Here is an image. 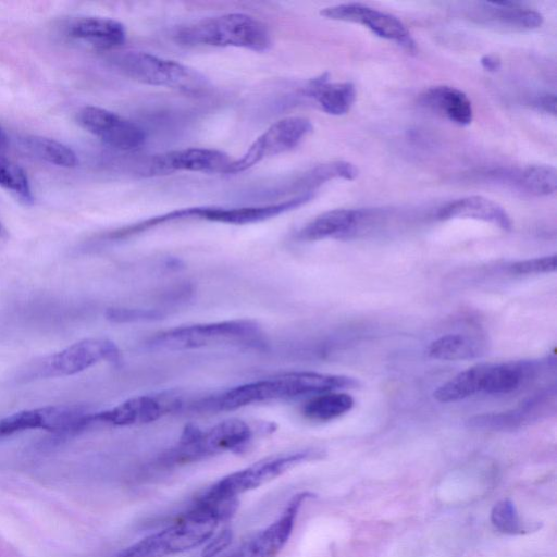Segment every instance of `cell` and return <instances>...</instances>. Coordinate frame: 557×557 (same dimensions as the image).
<instances>
[{
  "instance_id": "obj_22",
  "label": "cell",
  "mask_w": 557,
  "mask_h": 557,
  "mask_svg": "<svg viewBox=\"0 0 557 557\" xmlns=\"http://www.w3.org/2000/svg\"><path fill=\"white\" fill-rule=\"evenodd\" d=\"M305 92L327 114L343 115L356 100V88L349 82L330 83L327 74L311 79Z\"/></svg>"
},
{
  "instance_id": "obj_37",
  "label": "cell",
  "mask_w": 557,
  "mask_h": 557,
  "mask_svg": "<svg viewBox=\"0 0 557 557\" xmlns=\"http://www.w3.org/2000/svg\"><path fill=\"white\" fill-rule=\"evenodd\" d=\"M8 145V137L4 129L0 126V150L4 149Z\"/></svg>"
},
{
  "instance_id": "obj_26",
  "label": "cell",
  "mask_w": 557,
  "mask_h": 557,
  "mask_svg": "<svg viewBox=\"0 0 557 557\" xmlns=\"http://www.w3.org/2000/svg\"><path fill=\"white\" fill-rule=\"evenodd\" d=\"M485 363L468 368L434 392V398L440 403H455L482 392Z\"/></svg>"
},
{
  "instance_id": "obj_25",
  "label": "cell",
  "mask_w": 557,
  "mask_h": 557,
  "mask_svg": "<svg viewBox=\"0 0 557 557\" xmlns=\"http://www.w3.org/2000/svg\"><path fill=\"white\" fill-rule=\"evenodd\" d=\"M482 351V344L466 334H446L432 341L426 354L437 360H463L478 357Z\"/></svg>"
},
{
  "instance_id": "obj_9",
  "label": "cell",
  "mask_w": 557,
  "mask_h": 557,
  "mask_svg": "<svg viewBox=\"0 0 557 557\" xmlns=\"http://www.w3.org/2000/svg\"><path fill=\"white\" fill-rule=\"evenodd\" d=\"M119 347L107 338H85L29 366L23 377L46 379L79 373L101 361L117 363Z\"/></svg>"
},
{
  "instance_id": "obj_13",
  "label": "cell",
  "mask_w": 557,
  "mask_h": 557,
  "mask_svg": "<svg viewBox=\"0 0 557 557\" xmlns=\"http://www.w3.org/2000/svg\"><path fill=\"white\" fill-rule=\"evenodd\" d=\"M230 157L216 149L183 148L151 156L140 171L145 176L169 175L176 172L224 173Z\"/></svg>"
},
{
  "instance_id": "obj_24",
  "label": "cell",
  "mask_w": 557,
  "mask_h": 557,
  "mask_svg": "<svg viewBox=\"0 0 557 557\" xmlns=\"http://www.w3.org/2000/svg\"><path fill=\"white\" fill-rule=\"evenodd\" d=\"M533 371L530 362L485 363L482 392L486 394H509L524 382Z\"/></svg>"
},
{
  "instance_id": "obj_34",
  "label": "cell",
  "mask_w": 557,
  "mask_h": 557,
  "mask_svg": "<svg viewBox=\"0 0 557 557\" xmlns=\"http://www.w3.org/2000/svg\"><path fill=\"white\" fill-rule=\"evenodd\" d=\"M232 540V532L230 530H223L218 535L212 537L205 546L201 556L202 557H215L224 548H226Z\"/></svg>"
},
{
  "instance_id": "obj_23",
  "label": "cell",
  "mask_w": 557,
  "mask_h": 557,
  "mask_svg": "<svg viewBox=\"0 0 557 557\" xmlns=\"http://www.w3.org/2000/svg\"><path fill=\"white\" fill-rule=\"evenodd\" d=\"M545 395L533 397L515 410L498 413H485L471 418L469 424L478 429L511 430L529 423L540 417L546 404Z\"/></svg>"
},
{
  "instance_id": "obj_2",
  "label": "cell",
  "mask_w": 557,
  "mask_h": 557,
  "mask_svg": "<svg viewBox=\"0 0 557 557\" xmlns=\"http://www.w3.org/2000/svg\"><path fill=\"white\" fill-rule=\"evenodd\" d=\"M237 504L236 498L222 502L198 498L178 520L112 557H168L196 548L212 537L220 522L234 515Z\"/></svg>"
},
{
  "instance_id": "obj_32",
  "label": "cell",
  "mask_w": 557,
  "mask_h": 557,
  "mask_svg": "<svg viewBox=\"0 0 557 557\" xmlns=\"http://www.w3.org/2000/svg\"><path fill=\"white\" fill-rule=\"evenodd\" d=\"M162 315V312L156 309L109 308L106 311V318L115 323L153 321Z\"/></svg>"
},
{
  "instance_id": "obj_4",
  "label": "cell",
  "mask_w": 557,
  "mask_h": 557,
  "mask_svg": "<svg viewBox=\"0 0 557 557\" xmlns=\"http://www.w3.org/2000/svg\"><path fill=\"white\" fill-rule=\"evenodd\" d=\"M259 323L250 319H235L210 323L176 326L158 332L147 345L156 350L183 351L212 346H253L261 341Z\"/></svg>"
},
{
  "instance_id": "obj_11",
  "label": "cell",
  "mask_w": 557,
  "mask_h": 557,
  "mask_svg": "<svg viewBox=\"0 0 557 557\" xmlns=\"http://www.w3.org/2000/svg\"><path fill=\"white\" fill-rule=\"evenodd\" d=\"M86 428L88 411L77 406H46L22 410L0 419V437L35 429L55 434H72Z\"/></svg>"
},
{
  "instance_id": "obj_27",
  "label": "cell",
  "mask_w": 557,
  "mask_h": 557,
  "mask_svg": "<svg viewBox=\"0 0 557 557\" xmlns=\"http://www.w3.org/2000/svg\"><path fill=\"white\" fill-rule=\"evenodd\" d=\"M354 398L346 393L327 392L312 396L301 408L305 418L317 422L336 419L354 407Z\"/></svg>"
},
{
  "instance_id": "obj_1",
  "label": "cell",
  "mask_w": 557,
  "mask_h": 557,
  "mask_svg": "<svg viewBox=\"0 0 557 557\" xmlns=\"http://www.w3.org/2000/svg\"><path fill=\"white\" fill-rule=\"evenodd\" d=\"M358 386L352 377L310 371L287 372L245 383L190 404L196 412L233 411L246 406L280 399L315 396Z\"/></svg>"
},
{
  "instance_id": "obj_15",
  "label": "cell",
  "mask_w": 557,
  "mask_h": 557,
  "mask_svg": "<svg viewBox=\"0 0 557 557\" xmlns=\"http://www.w3.org/2000/svg\"><path fill=\"white\" fill-rule=\"evenodd\" d=\"M312 496L309 492L294 495L274 522L222 557H275L287 543L302 503Z\"/></svg>"
},
{
  "instance_id": "obj_20",
  "label": "cell",
  "mask_w": 557,
  "mask_h": 557,
  "mask_svg": "<svg viewBox=\"0 0 557 557\" xmlns=\"http://www.w3.org/2000/svg\"><path fill=\"white\" fill-rule=\"evenodd\" d=\"M66 34L98 49L119 47L126 38V29L121 22L101 16L75 18L67 25Z\"/></svg>"
},
{
  "instance_id": "obj_30",
  "label": "cell",
  "mask_w": 557,
  "mask_h": 557,
  "mask_svg": "<svg viewBox=\"0 0 557 557\" xmlns=\"http://www.w3.org/2000/svg\"><path fill=\"white\" fill-rule=\"evenodd\" d=\"M0 186L14 193L25 203H33L34 198L25 171L0 153Z\"/></svg>"
},
{
  "instance_id": "obj_10",
  "label": "cell",
  "mask_w": 557,
  "mask_h": 557,
  "mask_svg": "<svg viewBox=\"0 0 557 557\" xmlns=\"http://www.w3.org/2000/svg\"><path fill=\"white\" fill-rule=\"evenodd\" d=\"M312 131V123L306 117L286 116L280 119L257 137L239 159L231 161L224 173H240L267 158L290 151Z\"/></svg>"
},
{
  "instance_id": "obj_31",
  "label": "cell",
  "mask_w": 557,
  "mask_h": 557,
  "mask_svg": "<svg viewBox=\"0 0 557 557\" xmlns=\"http://www.w3.org/2000/svg\"><path fill=\"white\" fill-rule=\"evenodd\" d=\"M491 521L503 533L521 534L525 531L523 522L510 499H503L494 505L491 511Z\"/></svg>"
},
{
  "instance_id": "obj_16",
  "label": "cell",
  "mask_w": 557,
  "mask_h": 557,
  "mask_svg": "<svg viewBox=\"0 0 557 557\" xmlns=\"http://www.w3.org/2000/svg\"><path fill=\"white\" fill-rule=\"evenodd\" d=\"M182 403L173 395H143L132 397L110 409L92 412L95 423L114 426H127L153 422L170 411L178 408Z\"/></svg>"
},
{
  "instance_id": "obj_29",
  "label": "cell",
  "mask_w": 557,
  "mask_h": 557,
  "mask_svg": "<svg viewBox=\"0 0 557 557\" xmlns=\"http://www.w3.org/2000/svg\"><path fill=\"white\" fill-rule=\"evenodd\" d=\"M518 183L532 195L549 196L556 191L557 171L552 165H530L519 174Z\"/></svg>"
},
{
  "instance_id": "obj_7",
  "label": "cell",
  "mask_w": 557,
  "mask_h": 557,
  "mask_svg": "<svg viewBox=\"0 0 557 557\" xmlns=\"http://www.w3.org/2000/svg\"><path fill=\"white\" fill-rule=\"evenodd\" d=\"M321 456V450L308 448L267 457L221 478L206 490L199 499L206 502L235 499L237 496L276 479L294 467Z\"/></svg>"
},
{
  "instance_id": "obj_38",
  "label": "cell",
  "mask_w": 557,
  "mask_h": 557,
  "mask_svg": "<svg viewBox=\"0 0 557 557\" xmlns=\"http://www.w3.org/2000/svg\"><path fill=\"white\" fill-rule=\"evenodd\" d=\"M5 230L2 225V223L0 222V237L4 234Z\"/></svg>"
},
{
  "instance_id": "obj_6",
  "label": "cell",
  "mask_w": 557,
  "mask_h": 557,
  "mask_svg": "<svg viewBox=\"0 0 557 557\" xmlns=\"http://www.w3.org/2000/svg\"><path fill=\"white\" fill-rule=\"evenodd\" d=\"M113 63L123 75L141 84L195 95L210 88L208 78L197 70L148 52L126 51L117 54Z\"/></svg>"
},
{
  "instance_id": "obj_28",
  "label": "cell",
  "mask_w": 557,
  "mask_h": 557,
  "mask_svg": "<svg viewBox=\"0 0 557 557\" xmlns=\"http://www.w3.org/2000/svg\"><path fill=\"white\" fill-rule=\"evenodd\" d=\"M26 149L37 158L62 168H74L77 164L75 152L66 145L42 136H27L24 139Z\"/></svg>"
},
{
  "instance_id": "obj_14",
  "label": "cell",
  "mask_w": 557,
  "mask_h": 557,
  "mask_svg": "<svg viewBox=\"0 0 557 557\" xmlns=\"http://www.w3.org/2000/svg\"><path fill=\"white\" fill-rule=\"evenodd\" d=\"M320 15L333 21L363 25L376 36L393 40L408 51L416 50V44L400 20L366 4H336L322 9Z\"/></svg>"
},
{
  "instance_id": "obj_33",
  "label": "cell",
  "mask_w": 557,
  "mask_h": 557,
  "mask_svg": "<svg viewBox=\"0 0 557 557\" xmlns=\"http://www.w3.org/2000/svg\"><path fill=\"white\" fill-rule=\"evenodd\" d=\"M556 269H557V256L555 253L552 256H545L542 258L539 257V258L517 261L509 267V270L512 273L520 274V275L550 273V272L556 271Z\"/></svg>"
},
{
  "instance_id": "obj_3",
  "label": "cell",
  "mask_w": 557,
  "mask_h": 557,
  "mask_svg": "<svg viewBox=\"0 0 557 557\" xmlns=\"http://www.w3.org/2000/svg\"><path fill=\"white\" fill-rule=\"evenodd\" d=\"M176 40L191 46L237 47L256 52L270 49L272 37L268 26L245 13H226L181 27Z\"/></svg>"
},
{
  "instance_id": "obj_21",
  "label": "cell",
  "mask_w": 557,
  "mask_h": 557,
  "mask_svg": "<svg viewBox=\"0 0 557 557\" xmlns=\"http://www.w3.org/2000/svg\"><path fill=\"white\" fill-rule=\"evenodd\" d=\"M420 102L459 126H467L472 122V103L463 91L455 87L446 85L430 87L421 95Z\"/></svg>"
},
{
  "instance_id": "obj_35",
  "label": "cell",
  "mask_w": 557,
  "mask_h": 557,
  "mask_svg": "<svg viewBox=\"0 0 557 557\" xmlns=\"http://www.w3.org/2000/svg\"><path fill=\"white\" fill-rule=\"evenodd\" d=\"M532 106L539 111L547 114L556 115V96L555 94H542L536 96Z\"/></svg>"
},
{
  "instance_id": "obj_18",
  "label": "cell",
  "mask_w": 557,
  "mask_h": 557,
  "mask_svg": "<svg viewBox=\"0 0 557 557\" xmlns=\"http://www.w3.org/2000/svg\"><path fill=\"white\" fill-rule=\"evenodd\" d=\"M472 16L482 24L511 30L535 29L543 23L541 13L515 2L481 3L474 8Z\"/></svg>"
},
{
  "instance_id": "obj_8",
  "label": "cell",
  "mask_w": 557,
  "mask_h": 557,
  "mask_svg": "<svg viewBox=\"0 0 557 557\" xmlns=\"http://www.w3.org/2000/svg\"><path fill=\"white\" fill-rule=\"evenodd\" d=\"M280 213L281 208L276 203L245 207H189L176 209L120 227L116 234L119 238L124 239L166 223L184 220H202L232 225H246L273 219L278 216Z\"/></svg>"
},
{
  "instance_id": "obj_36",
  "label": "cell",
  "mask_w": 557,
  "mask_h": 557,
  "mask_svg": "<svg viewBox=\"0 0 557 557\" xmlns=\"http://www.w3.org/2000/svg\"><path fill=\"white\" fill-rule=\"evenodd\" d=\"M481 65L488 72H497L502 67L500 59L495 54H485L480 60Z\"/></svg>"
},
{
  "instance_id": "obj_12",
  "label": "cell",
  "mask_w": 557,
  "mask_h": 557,
  "mask_svg": "<svg viewBox=\"0 0 557 557\" xmlns=\"http://www.w3.org/2000/svg\"><path fill=\"white\" fill-rule=\"evenodd\" d=\"M77 122L102 143L119 150L137 149L146 139V134L138 124L100 107L82 108L77 112Z\"/></svg>"
},
{
  "instance_id": "obj_5",
  "label": "cell",
  "mask_w": 557,
  "mask_h": 557,
  "mask_svg": "<svg viewBox=\"0 0 557 557\" xmlns=\"http://www.w3.org/2000/svg\"><path fill=\"white\" fill-rule=\"evenodd\" d=\"M255 430L240 419H227L209 429L187 425L177 444L166 451L163 465L197 461L226 451L242 453L252 442Z\"/></svg>"
},
{
  "instance_id": "obj_19",
  "label": "cell",
  "mask_w": 557,
  "mask_h": 557,
  "mask_svg": "<svg viewBox=\"0 0 557 557\" xmlns=\"http://www.w3.org/2000/svg\"><path fill=\"white\" fill-rule=\"evenodd\" d=\"M440 220L474 219L492 223L505 231L512 227L506 210L497 202L483 196H467L442 206L437 213Z\"/></svg>"
},
{
  "instance_id": "obj_17",
  "label": "cell",
  "mask_w": 557,
  "mask_h": 557,
  "mask_svg": "<svg viewBox=\"0 0 557 557\" xmlns=\"http://www.w3.org/2000/svg\"><path fill=\"white\" fill-rule=\"evenodd\" d=\"M368 213L359 209H333L323 212L304 225L297 232L296 238L302 242H314L348 237L363 224Z\"/></svg>"
}]
</instances>
